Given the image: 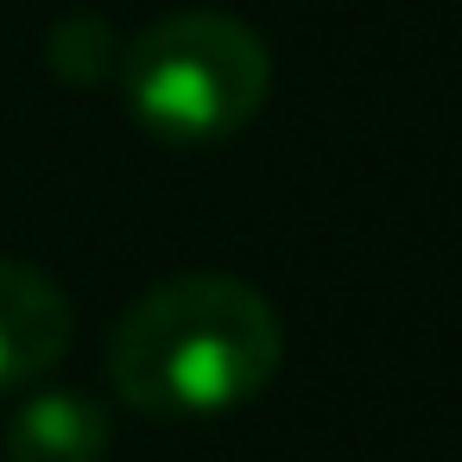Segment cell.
I'll return each mask as SVG.
<instances>
[{
    "label": "cell",
    "mask_w": 462,
    "mask_h": 462,
    "mask_svg": "<svg viewBox=\"0 0 462 462\" xmlns=\"http://www.w3.org/2000/svg\"><path fill=\"white\" fill-rule=\"evenodd\" d=\"M285 361L279 310L228 273H178L108 329V380L140 418H216L247 405Z\"/></svg>",
    "instance_id": "1"
},
{
    "label": "cell",
    "mask_w": 462,
    "mask_h": 462,
    "mask_svg": "<svg viewBox=\"0 0 462 462\" xmlns=\"http://www.w3.org/2000/svg\"><path fill=\"white\" fill-rule=\"evenodd\" d=\"M115 83L146 134L171 146H216L260 115L273 89V58L254 26L190 7L121 45Z\"/></svg>",
    "instance_id": "2"
},
{
    "label": "cell",
    "mask_w": 462,
    "mask_h": 462,
    "mask_svg": "<svg viewBox=\"0 0 462 462\" xmlns=\"http://www.w3.org/2000/svg\"><path fill=\"white\" fill-rule=\"evenodd\" d=\"M70 298L26 260H0V393L45 380L70 348Z\"/></svg>",
    "instance_id": "3"
},
{
    "label": "cell",
    "mask_w": 462,
    "mask_h": 462,
    "mask_svg": "<svg viewBox=\"0 0 462 462\" xmlns=\"http://www.w3.org/2000/svg\"><path fill=\"white\" fill-rule=\"evenodd\" d=\"M108 411L89 393H39L7 418V462H102Z\"/></svg>",
    "instance_id": "4"
},
{
    "label": "cell",
    "mask_w": 462,
    "mask_h": 462,
    "mask_svg": "<svg viewBox=\"0 0 462 462\" xmlns=\"http://www.w3.org/2000/svg\"><path fill=\"white\" fill-rule=\"evenodd\" d=\"M45 64L64 83L89 89V83H108L121 70V39H115V26L102 14H64L51 26V39H45Z\"/></svg>",
    "instance_id": "5"
}]
</instances>
